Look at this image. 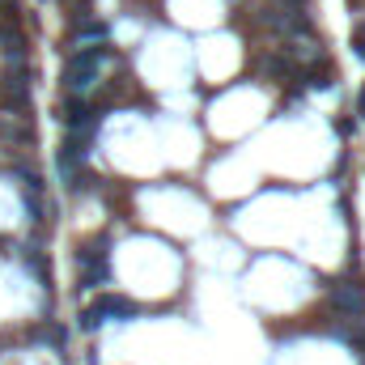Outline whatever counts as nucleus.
Returning a JSON list of instances; mask_svg holds the SVG:
<instances>
[{
    "instance_id": "obj_1",
    "label": "nucleus",
    "mask_w": 365,
    "mask_h": 365,
    "mask_svg": "<svg viewBox=\"0 0 365 365\" xmlns=\"http://www.w3.org/2000/svg\"><path fill=\"white\" fill-rule=\"evenodd\" d=\"M102 64H107V51H102V47H85L81 56H73L68 68H64L68 89H89V85L98 81V68H102Z\"/></svg>"
},
{
    "instance_id": "obj_2",
    "label": "nucleus",
    "mask_w": 365,
    "mask_h": 365,
    "mask_svg": "<svg viewBox=\"0 0 365 365\" xmlns=\"http://www.w3.org/2000/svg\"><path fill=\"white\" fill-rule=\"evenodd\" d=\"M332 306L340 310V315H348V319H365V293L357 285H336L332 289Z\"/></svg>"
},
{
    "instance_id": "obj_3",
    "label": "nucleus",
    "mask_w": 365,
    "mask_h": 365,
    "mask_svg": "<svg viewBox=\"0 0 365 365\" xmlns=\"http://www.w3.org/2000/svg\"><path fill=\"white\" fill-rule=\"evenodd\" d=\"M94 315H98V319H107V315L132 319V315H136V306H132L128 297H115V293H107V297H98V301H94Z\"/></svg>"
},
{
    "instance_id": "obj_4",
    "label": "nucleus",
    "mask_w": 365,
    "mask_h": 365,
    "mask_svg": "<svg viewBox=\"0 0 365 365\" xmlns=\"http://www.w3.org/2000/svg\"><path fill=\"white\" fill-rule=\"evenodd\" d=\"M5 94L17 102V107H26V73H17V77H9V85H5Z\"/></svg>"
},
{
    "instance_id": "obj_5",
    "label": "nucleus",
    "mask_w": 365,
    "mask_h": 365,
    "mask_svg": "<svg viewBox=\"0 0 365 365\" xmlns=\"http://www.w3.org/2000/svg\"><path fill=\"white\" fill-rule=\"evenodd\" d=\"M98 323H102V319L94 315V306H89V310H81V332H98Z\"/></svg>"
},
{
    "instance_id": "obj_6",
    "label": "nucleus",
    "mask_w": 365,
    "mask_h": 365,
    "mask_svg": "<svg viewBox=\"0 0 365 365\" xmlns=\"http://www.w3.org/2000/svg\"><path fill=\"white\" fill-rule=\"evenodd\" d=\"M352 47H357V60H365V30H357V43Z\"/></svg>"
},
{
    "instance_id": "obj_7",
    "label": "nucleus",
    "mask_w": 365,
    "mask_h": 365,
    "mask_svg": "<svg viewBox=\"0 0 365 365\" xmlns=\"http://www.w3.org/2000/svg\"><path fill=\"white\" fill-rule=\"evenodd\" d=\"M357 115H365V89L357 94Z\"/></svg>"
}]
</instances>
